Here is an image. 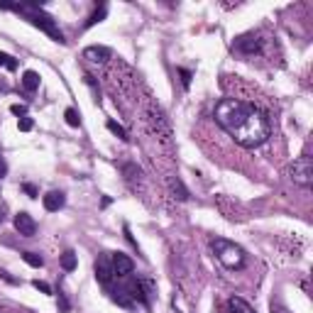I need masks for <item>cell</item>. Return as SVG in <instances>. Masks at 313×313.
<instances>
[{
  "instance_id": "6da1fadb",
  "label": "cell",
  "mask_w": 313,
  "mask_h": 313,
  "mask_svg": "<svg viewBox=\"0 0 313 313\" xmlns=\"http://www.w3.org/2000/svg\"><path fill=\"white\" fill-rule=\"evenodd\" d=\"M215 123L242 147H257L269 137L267 115L238 98H223L215 105Z\"/></svg>"
},
{
  "instance_id": "7a4b0ae2",
  "label": "cell",
  "mask_w": 313,
  "mask_h": 313,
  "mask_svg": "<svg viewBox=\"0 0 313 313\" xmlns=\"http://www.w3.org/2000/svg\"><path fill=\"white\" fill-rule=\"evenodd\" d=\"M3 10H15V13L25 15L27 20L32 22L35 27H39L42 32H47L51 39H56L59 44H64L66 39H64V32L56 27V22H54V17L51 15H47L39 5H0Z\"/></svg>"
},
{
  "instance_id": "3957f363",
  "label": "cell",
  "mask_w": 313,
  "mask_h": 313,
  "mask_svg": "<svg viewBox=\"0 0 313 313\" xmlns=\"http://www.w3.org/2000/svg\"><path fill=\"white\" fill-rule=\"evenodd\" d=\"M213 250L218 254V260L223 262V267H227V269H240L245 264V250L240 245H235V242H230V240L215 238Z\"/></svg>"
},
{
  "instance_id": "277c9868",
  "label": "cell",
  "mask_w": 313,
  "mask_h": 313,
  "mask_svg": "<svg viewBox=\"0 0 313 313\" xmlns=\"http://www.w3.org/2000/svg\"><path fill=\"white\" fill-rule=\"evenodd\" d=\"M311 176H313V164H311V157H299L294 166H291V179L299 184V186L308 188L311 186Z\"/></svg>"
},
{
  "instance_id": "5b68a950",
  "label": "cell",
  "mask_w": 313,
  "mask_h": 313,
  "mask_svg": "<svg viewBox=\"0 0 313 313\" xmlns=\"http://www.w3.org/2000/svg\"><path fill=\"white\" fill-rule=\"evenodd\" d=\"M233 49L238 51V54H242V56H254V54L262 51V39L257 37L254 32L240 35V37L235 39V44H233Z\"/></svg>"
},
{
  "instance_id": "8992f818",
  "label": "cell",
  "mask_w": 313,
  "mask_h": 313,
  "mask_svg": "<svg viewBox=\"0 0 313 313\" xmlns=\"http://www.w3.org/2000/svg\"><path fill=\"white\" fill-rule=\"evenodd\" d=\"M110 269H113V276H130L132 269H135V264H132V260L127 254L115 252L113 257H110Z\"/></svg>"
},
{
  "instance_id": "52a82bcc",
  "label": "cell",
  "mask_w": 313,
  "mask_h": 313,
  "mask_svg": "<svg viewBox=\"0 0 313 313\" xmlns=\"http://www.w3.org/2000/svg\"><path fill=\"white\" fill-rule=\"evenodd\" d=\"M15 230L20 233V235H25V238H32L35 233H37V223H35V218L25 211H20V213L15 215Z\"/></svg>"
},
{
  "instance_id": "ba28073f",
  "label": "cell",
  "mask_w": 313,
  "mask_h": 313,
  "mask_svg": "<svg viewBox=\"0 0 313 313\" xmlns=\"http://www.w3.org/2000/svg\"><path fill=\"white\" fill-rule=\"evenodd\" d=\"M66 198H64L62 191H49L47 196H44V208L49 211V213H56V211H62Z\"/></svg>"
},
{
  "instance_id": "9c48e42d",
  "label": "cell",
  "mask_w": 313,
  "mask_h": 313,
  "mask_svg": "<svg viewBox=\"0 0 313 313\" xmlns=\"http://www.w3.org/2000/svg\"><path fill=\"white\" fill-rule=\"evenodd\" d=\"M110 54H113V51L108 49V47H88V49H83V59L98 64V62H108Z\"/></svg>"
},
{
  "instance_id": "30bf717a",
  "label": "cell",
  "mask_w": 313,
  "mask_h": 313,
  "mask_svg": "<svg viewBox=\"0 0 313 313\" xmlns=\"http://www.w3.org/2000/svg\"><path fill=\"white\" fill-rule=\"evenodd\" d=\"M96 279H98L103 287H108V284H110V279H113V269H110V262H105V260L96 262Z\"/></svg>"
},
{
  "instance_id": "8fae6325",
  "label": "cell",
  "mask_w": 313,
  "mask_h": 313,
  "mask_svg": "<svg viewBox=\"0 0 313 313\" xmlns=\"http://www.w3.org/2000/svg\"><path fill=\"white\" fill-rule=\"evenodd\" d=\"M227 308H230V313H254V308L245 299H240V296H230L227 299Z\"/></svg>"
},
{
  "instance_id": "7c38bea8",
  "label": "cell",
  "mask_w": 313,
  "mask_h": 313,
  "mask_svg": "<svg viewBox=\"0 0 313 313\" xmlns=\"http://www.w3.org/2000/svg\"><path fill=\"white\" fill-rule=\"evenodd\" d=\"M22 86H25V91L35 93V91L39 88V74L37 71H25V74H22Z\"/></svg>"
},
{
  "instance_id": "4fadbf2b",
  "label": "cell",
  "mask_w": 313,
  "mask_h": 313,
  "mask_svg": "<svg viewBox=\"0 0 313 313\" xmlns=\"http://www.w3.org/2000/svg\"><path fill=\"white\" fill-rule=\"evenodd\" d=\"M105 127H108V130H110V132H113L115 137H120L123 139V142H127V132H125V127L120 125V123H115V120H108V123H105Z\"/></svg>"
},
{
  "instance_id": "5bb4252c",
  "label": "cell",
  "mask_w": 313,
  "mask_h": 313,
  "mask_svg": "<svg viewBox=\"0 0 313 313\" xmlns=\"http://www.w3.org/2000/svg\"><path fill=\"white\" fill-rule=\"evenodd\" d=\"M62 269H66V272H74L76 269V252H64L62 254Z\"/></svg>"
},
{
  "instance_id": "9a60e30c",
  "label": "cell",
  "mask_w": 313,
  "mask_h": 313,
  "mask_svg": "<svg viewBox=\"0 0 313 313\" xmlns=\"http://www.w3.org/2000/svg\"><path fill=\"white\" fill-rule=\"evenodd\" d=\"M105 10H108V8H105V3H100L98 8H96V13H93V15H91V17L86 20V27H93L96 22H100V20L105 17Z\"/></svg>"
},
{
  "instance_id": "2e32d148",
  "label": "cell",
  "mask_w": 313,
  "mask_h": 313,
  "mask_svg": "<svg viewBox=\"0 0 313 313\" xmlns=\"http://www.w3.org/2000/svg\"><path fill=\"white\" fill-rule=\"evenodd\" d=\"M22 260H25V262L30 264V267H35V269H39V267L44 264V260L39 257L37 252H25V254H22Z\"/></svg>"
},
{
  "instance_id": "e0dca14e",
  "label": "cell",
  "mask_w": 313,
  "mask_h": 313,
  "mask_svg": "<svg viewBox=\"0 0 313 313\" xmlns=\"http://www.w3.org/2000/svg\"><path fill=\"white\" fill-rule=\"evenodd\" d=\"M0 66H5V69L15 71V69H17V59L10 56V54H3V51H0Z\"/></svg>"
},
{
  "instance_id": "ac0fdd59",
  "label": "cell",
  "mask_w": 313,
  "mask_h": 313,
  "mask_svg": "<svg viewBox=\"0 0 313 313\" xmlns=\"http://www.w3.org/2000/svg\"><path fill=\"white\" fill-rule=\"evenodd\" d=\"M64 118H66V123H69L71 127H78V125H81V118H78V113H76L74 108H66Z\"/></svg>"
},
{
  "instance_id": "d6986e66",
  "label": "cell",
  "mask_w": 313,
  "mask_h": 313,
  "mask_svg": "<svg viewBox=\"0 0 313 313\" xmlns=\"http://www.w3.org/2000/svg\"><path fill=\"white\" fill-rule=\"evenodd\" d=\"M17 127H20L22 132H30V130L35 127V123H32L30 118H20V120H17Z\"/></svg>"
},
{
  "instance_id": "ffe728a7",
  "label": "cell",
  "mask_w": 313,
  "mask_h": 313,
  "mask_svg": "<svg viewBox=\"0 0 313 313\" xmlns=\"http://www.w3.org/2000/svg\"><path fill=\"white\" fill-rule=\"evenodd\" d=\"M32 284H35V289H37V291H42V294H51V287L49 284H47V281H32Z\"/></svg>"
},
{
  "instance_id": "44dd1931",
  "label": "cell",
  "mask_w": 313,
  "mask_h": 313,
  "mask_svg": "<svg viewBox=\"0 0 313 313\" xmlns=\"http://www.w3.org/2000/svg\"><path fill=\"white\" fill-rule=\"evenodd\" d=\"M22 191H25L30 198H35V196H37V186H35V184H22Z\"/></svg>"
},
{
  "instance_id": "7402d4cb",
  "label": "cell",
  "mask_w": 313,
  "mask_h": 313,
  "mask_svg": "<svg viewBox=\"0 0 313 313\" xmlns=\"http://www.w3.org/2000/svg\"><path fill=\"white\" fill-rule=\"evenodd\" d=\"M10 113H13V115H20V118H25L27 108H25V105H17V103H15V105H10Z\"/></svg>"
},
{
  "instance_id": "603a6c76",
  "label": "cell",
  "mask_w": 313,
  "mask_h": 313,
  "mask_svg": "<svg viewBox=\"0 0 313 313\" xmlns=\"http://www.w3.org/2000/svg\"><path fill=\"white\" fill-rule=\"evenodd\" d=\"M179 74H181V83L184 86H191V71H186V69H179Z\"/></svg>"
},
{
  "instance_id": "cb8c5ba5",
  "label": "cell",
  "mask_w": 313,
  "mask_h": 313,
  "mask_svg": "<svg viewBox=\"0 0 313 313\" xmlns=\"http://www.w3.org/2000/svg\"><path fill=\"white\" fill-rule=\"evenodd\" d=\"M59 308H62V313L69 311V301H66V296H64L62 291H59Z\"/></svg>"
},
{
  "instance_id": "d4e9b609",
  "label": "cell",
  "mask_w": 313,
  "mask_h": 313,
  "mask_svg": "<svg viewBox=\"0 0 313 313\" xmlns=\"http://www.w3.org/2000/svg\"><path fill=\"white\" fill-rule=\"evenodd\" d=\"M5 174H8V164H5L3 159H0V179H3Z\"/></svg>"
},
{
  "instance_id": "484cf974",
  "label": "cell",
  "mask_w": 313,
  "mask_h": 313,
  "mask_svg": "<svg viewBox=\"0 0 313 313\" xmlns=\"http://www.w3.org/2000/svg\"><path fill=\"white\" fill-rule=\"evenodd\" d=\"M0 223H3V208H0Z\"/></svg>"
}]
</instances>
